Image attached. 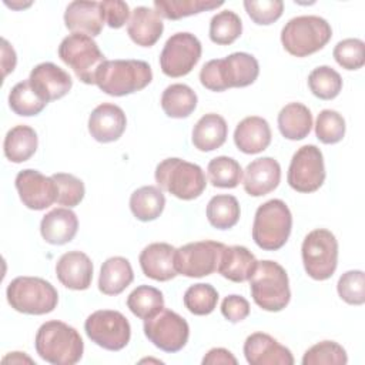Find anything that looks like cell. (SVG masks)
<instances>
[{"instance_id": "1", "label": "cell", "mask_w": 365, "mask_h": 365, "mask_svg": "<svg viewBox=\"0 0 365 365\" xmlns=\"http://www.w3.org/2000/svg\"><path fill=\"white\" fill-rule=\"evenodd\" d=\"M259 74V66L252 54L237 51L225 58L207 61L200 71L201 84L211 91H225L231 87H247Z\"/></svg>"}, {"instance_id": "2", "label": "cell", "mask_w": 365, "mask_h": 365, "mask_svg": "<svg viewBox=\"0 0 365 365\" xmlns=\"http://www.w3.org/2000/svg\"><path fill=\"white\" fill-rule=\"evenodd\" d=\"M34 346L41 359L53 365H74L84 351L78 331L63 321L44 322L34 339Z\"/></svg>"}, {"instance_id": "3", "label": "cell", "mask_w": 365, "mask_h": 365, "mask_svg": "<svg viewBox=\"0 0 365 365\" xmlns=\"http://www.w3.org/2000/svg\"><path fill=\"white\" fill-rule=\"evenodd\" d=\"M153 80V71L143 60H106L100 67L96 84L114 97H123L147 87Z\"/></svg>"}, {"instance_id": "4", "label": "cell", "mask_w": 365, "mask_h": 365, "mask_svg": "<svg viewBox=\"0 0 365 365\" xmlns=\"http://www.w3.org/2000/svg\"><path fill=\"white\" fill-rule=\"evenodd\" d=\"M250 281V291L254 302L264 311H282L289 299L291 289L287 271L271 259L258 261Z\"/></svg>"}, {"instance_id": "5", "label": "cell", "mask_w": 365, "mask_h": 365, "mask_svg": "<svg viewBox=\"0 0 365 365\" xmlns=\"http://www.w3.org/2000/svg\"><path fill=\"white\" fill-rule=\"evenodd\" d=\"M292 228L288 205L278 198L261 204L252 222V240L265 251H277L285 245Z\"/></svg>"}, {"instance_id": "6", "label": "cell", "mask_w": 365, "mask_h": 365, "mask_svg": "<svg viewBox=\"0 0 365 365\" xmlns=\"http://www.w3.org/2000/svg\"><path fill=\"white\" fill-rule=\"evenodd\" d=\"M155 181L161 190L184 201L198 198L207 187L202 168L177 157L165 158L157 165Z\"/></svg>"}, {"instance_id": "7", "label": "cell", "mask_w": 365, "mask_h": 365, "mask_svg": "<svg viewBox=\"0 0 365 365\" xmlns=\"http://www.w3.org/2000/svg\"><path fill=\"white\" fill-rule=\"evenodd\" d=\"M332 37L329 23L319 16H298L282 27L281 43L295 57H307L324 48Z\"/></svg>"}, {"instance_id": "8", "label": "cell", "mask_w": 365, "mask_h": 365, "mask_svg": "<svg viewBox=\"0 0 365 365\" xmlns=\"http://www.w3.org/2000/svg\"><path fill=\"white\" fill-rule=\"evenodd\" d=\"M13 309L27 315H44L57 307L58 292L51 282L38 277H17L6 289Z\"/></svg>"}, {"instance_id": "9", "label": "cell", "mask_w": 365, "mask_h": 365, "mask_svg": "<svg viewBox=\"0 0 365 365\" xmlns=\"http://www.w3.org/2000/svg\"><path fill=\"white\" fill-rule=\"evenodd\" d=\"M58 57L84 84H96L98 70L106 61V56L93 37L81 33H71L61 40Z\"/></svg>"}, {"instance_id": "10", "label": "cell", "mask_w": 365, "mask_h": 365, "mask_svg": "<svg viewBox=\"0 0 365 365\" xmlns=\"http://www.w3.org/2000/svg\"><path fill=\"white\" fill-rule=\"evenodd\" d=\"M301 255L305 272L315 281H325L338 265V241L329 230H312L302 241Z\"/></svg>"}, {"instance_id": "11", "label": "cell", "mask_w": 365, "mask_h": 365, "mask_svg": "<svg viewBox=\"0 0 365 365\" xmlns=\"http://www.w3.org/2000/svg\"><path fill=\"white\" fill-rule=\"evenodd\" d=\"M225 245L222 242L205 240L188 242L175 248L174 267L177 274L188 278H201L217 271L221 254Z\"/></svg>"}, {"instance_id": "12", "label": "cell", "mask_w": 365, "mask_h": 365, "mask_svg": "<svg viewBox=\"0 0 365 365\" xmlns=\"http://www.w3.org/2000/svg\"><path fill=\"white\" fill-rule=\"evenodd\" d=\"M87 336L107 351L123 349L131 336L128 319L118 311L98 309L87 317L84 322Z\"/></svg>"}, {"instance_id": "13", "label": "cell", "mask_w": 365, "mask_h": 365, "mask_svg": "<svg viewBox=\"0 0 365 365\" xmlns=\"http://www.w3.org/2000/svg\"><path fill=\"white\" fill-rule=\"evenodd\" d=\"M144 334L150 342L164 352H178L188 342V322L171 309L163 308L144 321Z\"/></svg>"}, {"instance_id": "14", "label": "cell", "mask_w": 365, "mask_h": 365, "mask_svg": "<svg viewBox=\"0 0 365 365\" xmlns=\"http://www.w3.org/2000/svg\"><path fill=\"white\" fill-rule=\"evenodd\" d=\"M200 40L187 31L173 34L160 54L161 71L173 78L187 76L201 57Z\"/></svg>"}, {"instance_id": "15", "label": "cell", "mask_w": 365, "mask_h": 365, "mask_svg": "<svg viewBox=\"0 0 365 365\" xmlns=\"http://www.w3.org/2000/svg\"><path fill=\"white\" fill-rule=\"evenodd\" d=\"M287 181L298 192H314L324 184V155L317 145L307 144L295 151L288 168Z\"/></svg>"}, {"instance_id": "16", "label": "cell", "mask_w": 365, "mask_h": 365, "mask_svg": "<svg viewBox=\"0 0 365 365\" xmlns=\"http://www.w3.org/2000/svg\"><path fill=\"white\" fill-rule=\"evenodd\" d=\"M21 202L34 211L48 208L57 201L58 187L53 177H46L37 170H21L14 180Z\"/></svg>"}, {"instance_id": "17", "label": "cell", "mask_w": 365, "mask_h": 365, "mask_svg": "<svg viewBox=\"0 0 365 365\" xmlns=\"http://www.w3.org/2000/svg\"><path fill=\"white\" fill-rule=\"evenodd\" d=\"M29 80L33 90L46 103L64 97L73 86L71 76L66 70L50 61L37 64L30 71Z\"/></svg>"}, {"instance_id": "18", "label": "cell", "mask_w": 365, "mask_h": 365, "mask_svg": "<svg viewBox=\"0 0 365 365\" xmlns=\"http://www.w3.org/2000/svg\"><path fill=\"white\" fill-rule=\"evenodd\" d=\"M244 355L251 365H292L291 351L264 332H254L244 342Z\"/></svg>"}, {"instance_id": "19", "label": "cell", "mask_w": 365, "mask_h": 365, "mask_svg": "<svg viewBox=\"0 0 365 365\" xmlns=\"http://www.w3.org/2000/svg\"><path fill=\"white\" fill-rule=\"evenodd\" d=\"M127 125V118L121 107L103 103L97 106L88 117V133L98 143L117 141Z\"/></svg>"}, {"instance_id": "20", "label": "cell", "mask_w": 365, "mask_h": 365, "mask_svg": "<svg viewBox=\"0 0 365 365\" xmlns=\"http://www.w3.org/2000/svg\"><path fill=\"white\" fill-rule=\"evenodd\" d=\"M281 181V167L272 157H261L251 161L244 170L242 185L248 195L262 197L274 191Z\"/></svg>"}, {"instance_id": "21", "label": "cell", "mask_w": 365, "mask_h": 365, "mask_svg": "<svg viewBox=\"0 0 365 365\" xmlns=\"http://www.w3.org/2000/svg\"><path fill=\"white\" fill-rule=\"evenodd\" d=\"M56 274L66 288L83 291L91 285L93 262L88 255L81 251H68L58 258Z\"/></svg>"}, {"instance_id": "22", "label": "cell", "mask_w": 365, "mask_h": 365, "mask_svg": "<svg viewBox=\"0 0 365 365\" xmlns=\"http://www.w3.org/2000/svg\"><path fill=\"white\" fill-rule=\"evenodd\" d=\"M175 248L167 242L148 244L138 257L141 271L154 281H170L178 274L174 267Z\"/></svg>"}, {"instance_id": "23", "label": "cell", "mask_w": 365, "mask_h": 365, "mask_svg": "<svg viewBox=\"0 0 365 365\" xmlns=\"http://www.w3.org/2000/svg\"><path fill=\"white\" fill-rule=\"evenodd\" d=\"M64 24L71 33L96 37L101 33L104 19L98 1H71L64 11Z\"/></svg>"}, {"instance_id": "24", "label": "cell", "mask_w": 365, "mask_h": 365, "mask_svg": "<svg viewBox=\"0 0 365 365\" xmlns=\"http://www.w3.org/2000/svg\"><path fill=\"white\" fill-rule=\"evenodd\" d=\"M234 143L244 154H258L271 143V128L265 118L250 115L241 120L234 131Z\"/></svg>"}, {"instance_id": "25", "label": "cell", "mask_w": 365, "mask_h": 365, "mask_svg": "<svg viewBox=\"0 0 365 365\" xmlns=\"http://www.w3.org/2000/svg\"><path fill=\"white\" fill-rule=\"evenodd\" d=\"M163 30L164 23L155 10L138 6L131 11V17L127 24V34L137 46H154L160 40Z\"/></svg>"}, {"instance_id": "26", "label": "cell", "mask_w": 365, "mask_h": 365, "mask_svg": "<svg viewBox=\"0 0 365 365\" xmlns=\"http://www.w3.org/2000/svg\"><path fill=\"white\" fill-rule=\"evenodd\" d=\"M78 230V218L70 208H54L40 222V232L46 242L64 245L70 242Z\"/></svg>"}, {"instance_id": "27", "label": "cell", "mask_w": 365, "mask_h": 365, "mask_svg": "<svg viewBox=\"0 0 365 365\" xmlns=\"http://www.w3.org/2000/svg\"><path fill=\"white\" fill-rule=\"evenodd\" d=\"M257 264L255 255L247 247L225 245L217 271L232 282H244L252 277Z\"/></svg>"}, {"instance_id": "28", "label": "cell", "mask_w": 365, "mask_h": 365, "mask_svg": "<svg viewBox=\"0 0 365 365\" xmlns=\"http://www.w3.org/2000/svg\"><path fill=\"white\" fill-rule=\"evenodd\" d=\"M227 134L228 125L224 117L215 113H208L195 123L191 141L197 150L208 153L220 148L225 143Z\"/></svg>"}, {"instance_id": "29", "label": "cell", "mask_w": 365, "mask_h": 365, "mask_svg": "<svg viewBox=\"0 0 365 365\" xmlns=\"http://www.w3.org/2000/svg\"><path fill=\"white\" fill-rule=\"evenodd\" d=\"M134 279L131 264L124 257L107 258L100 269L98 289L106 295L121 294Z\"/></svg>"}, {"instance_id": "30", "label": "cell", "mask_w": 365, "mask_h": 365, "mask_svg": "<svg viewBox=\"0 0 365 365\" xmlns=\"http://www.w3.org/2000/svg\"><path fill=\"white\" fill-rule=\"evenodd\" d=\"M278 128L287 140H302L312 128V114L301 103H289L278 113Z\"/></svg>"}, {"instance_id": "31", "label": "cell", "mask_w": 365, "mask_h": 365, "mask_svg": "<svg viewBox=\"0 0 365 365\" xmlns=\"http://www.w3.org/2000/svg\"><path fill=\"white\" fill-rule=\"evenodd\" d=\"M37 145L38 138L34 128L20 124L7 131L3 143V150L9 161L19 164L27 161L36 153Z\"/></svg>"}, {"instance_id": "32", "label": "cell", "mask_w": 365, "mask_h": 365, "mask_svg": "<svg viewBox=\"0 0 365 365\" xmlns=\"http://www.w3.org/2000/svg\"><path fill=\"white\" fill-rule=\"evenodd\" d=\"M165 207V197L155 185H144L137 188L130 197V210L133 215L148 222L158 218Z\"/></svg>"}, {"instance_id": "33", "label": "cell", "mask_w": 365, "mask_h": 365, "mask_svg": "<svg viewBox=\"0 0 365 365\" xmlns=\"http://www.w3.org/2000/svg\"><path fill=\"white\" fill-rule=\"evenodd\" d=\"M195 91L181 83L168 86L161 94V108L171 118H185L197 107Z\"/></svg>"}, {"instance_id": "34", "label": "cell", "mask_w": 365, "mask_h": 365, "mask_svg": "<svg viewBox=\"0 0 365 365\" xmlns=\"http://www.w3.org/2000/svg\"><path fill=\"white\" fill-rule=\"evenodd\" d=\"M240 204L234 195L218 194L207 204V220L217 230H230L240 220Z\"/></svg>"}, {"instance_id": "35", "label": "cell", "mask_w": 365, "mask_h": 365, "mask_svg": "<svg viewBox=\"0 0 365 365\" xmlns=\"http://www.w3.org/2000/svg\"><path fill=\"white\" fill-rule=\"evenodd\" d=\"M222 1L212 0H155L154 10L167 20H180L192 14L221 7Z\"/></svg>"}, {"instance_id": "36", "label": "cell", "mask_w": 365, "mask_h": 365, "mask_svg": "<svg viewBox=\"0 0 365 365\" xmlns=\"http://www.w3.org/2000/svg\"><path fill=\"white\" fill-rule=\"evenodd\" d=\"M128 309L140 319H148L164 308L163 292L150 285L134 288L127 297Z\"/></svg>"}, {"instance_id": "37", "label": "cell", "mask_w": 365, "mask_h": 365, "mask_svg": "<svg viewBox=\"0 0 365 365\" xmlns=\"http://www.w3.org/2000/svg\"><path fill=\"white\" fill-rule=\"evenodd\" d=\"M9 106L17 115L31 117L40 114L47 103L38 97V94L33 90L30 80L27 78L17 83L10 90Z\"/></svg>"}, {"instance_id": "38", "label": "cell", "mask_w": 365, "mask_h": 365, "mask_svg": "<svg viewBox=\"0 0 365 365\" xmlns=\"http://www.w3.org/2000/svg\"><path fill=\"white\" fill-rule=\"evenodd\" d=\"M207 174L214 187L235 188L242 178V168L237 160L227 155H220L208 163Z\"/></svg>"}, {"instance_id": "39", "label": "cell", "mask_w": 365, "mask_h": 365, "mask_svg": "<svg viewBox=\"0 0 365 365\" xmlns=\"http://www.w3.org/2000/svg\"><path fill=\"white\" fill-rule=\"evenodd\" d=\"M242 33L240 16L231 10H224L212 16L210 21V38L218 46L234 43Z\"/></svg>"}, {"instance_id": "40", "label": "cell", "mask_w": 365, "mask_h": 365, "mask_svg": "<svg viewBox=\"0 0 365 365\" xmlns=\"http://www.w3.org/2000/svg\"><path fill=\"white\" fill-rule=\"evenodd\" d=\"M311 93L321 100H332L342 90V78L336 70L329 66H319L308 76Z\"/></svg>"}, {"instance_id": "41", "label": "cell", "mask_w": 365, "mask_h": 365, "mask_svg": "<svg viewBox=\"0 0 365 365\" xmlns=\"http://www.w3.org/2000/svg\"><path fill=\"white\" fill-rule=\"evenodd\" d=\"M184 305L194 315L211 314L218 302V292L211 284H194L184 292Z\"/></svg>"}, {"instance_id": "42", "label": "cell", "mask_w": 365, "mask_h": 365, "mask_svg": "<svg viewBox=\"0 0 365 365\" xmlns=\"http://www.w3.org/2000/svg\"><path fill=\"white\" fill-rule=\"evenodd\" d=\"M346 351L335 341H322L312 345L302 356L304 365H345Z\"/></svg>"}, {"instance_id": "43", "label": "cell", "mask_w": 365, "mask_h": 365, "mask_svg": "<svg viewBox=\"0 0 365 365\" xmlns=\"http://www.w3.org/2000/svg\"><path fill=\"white\" fill-rule=\"evenodd\" d=\"M315 135L324 144H336L345 135V120L335 110H322L315 121Z\"/></svg>"}, {"instance_id": "44", "label": "cell", "mask_w": 365, "mask_h": 365, "mask_svg": "<svg viewBox=\"0 0 365 365\" xmlns=\"http://www.w3.org/2000/svg\"><path fill=\"white\" fill-rule=\"evenodd\" d=\"M58 187V194H57V204L64 205L67 208H73L78 205L86 194L84 182L77 178L73 174L68 173H56L51 175Z\"/></svg>"}, {"instance_id": "45", "label": "cell", "mask_w": 365, "mask_h": 365, "mask_svg": "<svg viewBox=\"0 0 365 365\" xmlns=\"http://www.w3.org/2000/svg\"><path fill=\"white\" fill-rule=\"evenodd\" d=\"M341 299L349 305H362L365 302V274L361 269L344 272L336 284Z\"/></svg>"}, {"instance_id": "46", "label": "cell", "mask_w": 365, "mask_h": 365, "mask_svg": "<svg viewBox=\"0 0 365 365\" xmlns=\"http://www.w3.org/2000/svg\"><path fill=\"white\" fill-rule=\"evenodd\" d=\"M335 61L345 70H358L365 64V43L359 38H345L334 47Z\"/></svg>"}, {"instance_id": "47", "label": "cell", "mask_w": 365, "mask_h": 365, "mask_svg": "<svg viewBox=\"0 0 365 365\" xmlns=\"http://www.w3.org/2000/svg\"><path fill=\"white\" fill-rule=\"evenodd\" d=\"M244 7L250 19L259 26L272 24L284 11V3L281 0H245Z\"/></svg>"}, {"instance_id": "48", "label": "cell", "mask_w": 365, "mask_h": 365, "mask_svg": "<svg viewBox=\"0 0 365 365\" xmlns=\"http://www.w3.org/2000/svg\"><path fill=\"white\" fill-rule=\"evenodd\" d=\"M104 23L111 29L123 27L130 17V7L121 0H104L100 1Z\"/></svg>"}, {"instance_id": "49", "label": "cell", "mask_w": 365, "mask_h": 365, "mask_svg": "<svg viewBox=\"0 0 365 365\" xmlns=\"http://www.w3.org/2000/svg\"><path fill=\"white\" fill-rule=\"evenodd\" d=\"M221 314L230 322H240L250 315V304L241 295H228L221 302Z\"/></svg>"}, {"instance_id": "50", "label": "cell", "mask_w": 365, "mask_h": 365, "mask_svg": "<svg viewBox=\"0 0 365 365\" xmlns=\"http://www.w3.org/2000/svg\"><path fill=\"white\" fill-rule=\"evenodd\" d=\"M202 364L204 365H215V364L237 365V358L225 348H212L202 358Z\"/></svg>"}, {"instance_id": "51", "label": "cell", "mask_w": 365, "mask_h": 365, "mask_svg": "<svg viewBox=\"0 0 365 365\" xmlns=\"http://www.w3.org/2000/svg\"><path fill=\"white\" fill-rule=\"evenodd\" d=\"M1 66H3V77H6L10 71L14 70L16 67V51L14 48L10 46V43L6 38H1Z\"/></svg>"}, {"instance_id": "52", "label": "cell", "mask_w": 365, "mask_h": 365, "mask_svg": "<svg viewBox=\"0 0 365 365\" xmlns=\"http://www.w3.org/2000/svg\"><path fill=\"white\" fill-rule=\"evenodd\" d=\"M17 362V364H21V362H29V364H33V359L26 356L24 352H10L7 356L3 358V362Z\"/></svg>"}]
</instances>
